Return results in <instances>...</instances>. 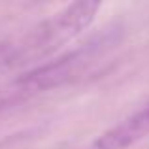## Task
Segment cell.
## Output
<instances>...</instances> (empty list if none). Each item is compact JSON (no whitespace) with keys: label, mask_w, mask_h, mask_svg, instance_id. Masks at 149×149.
<instances>
[{"label":"cell","mask_w":149,"mask_h":149,"mask_svg":"<svg viewBox=\"0 0 149 149\" xmlns=\"http://www.w3.org/2000/svg\"><path fill=\"white\" fill-rule=\"evenodd\" d=\"M102 8V0H74L61 13L34 29L8 58V64L23 66L64 47L93 25Z\"/></svg>","instance_id":"cell-1"},{"label":"cell","mask_w":149,"mask_h":149,"mask_svg":"<svg viewBox=\"0 0 149 149\" xmlns=\"http://www.w3.org/2000/svg\"><path fill=\"white\" fill-rule=\"evenodd\" d=\"M93 58V49H89V45L81 49H76L72 53H66L62 57L55 58L51 62H45L42 66H36L30 72L23 74L17 81L15 87L21 93L32 95V93H42L55 89L58 85L66 83V81L74 79L79 74V70Z\"/></svg>","instance_id":"cell-2"},{"label":"cell","mask_w":149,"mask_h":149,"mask_svg":"<svg viewBox=\"0 0 149 149\" xmlns=\"http://www.w3.org/2000/svg\"><path fill=\"white\" fill-rule=\"evenodd\" d=\"M149 134V106L132 113L96 138L95 149H127Z\"/></svg>","instance_id":"cell-3"}]
</instances>
